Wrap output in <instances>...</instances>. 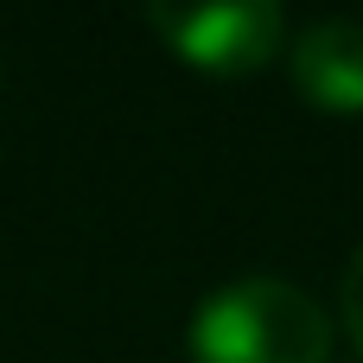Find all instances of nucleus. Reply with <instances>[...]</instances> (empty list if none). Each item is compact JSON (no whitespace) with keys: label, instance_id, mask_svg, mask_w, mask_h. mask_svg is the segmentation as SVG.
Wrapping results in <instances>:
<instances>
[{"label":"nucleus","instance_id":"obj_1","mask_svg":"<svg viewBox=\"0 0 363 363\" xmlns=\"http://www.w3.org/2000/svg\"><path fill=\"white\" fill-rule=\"evenodd\" d=\"M191 363H325L332 357V319L325 306L281 281V274H242L198 300L191 313Z\"/></svg>","mask_w":363,"mask_h":363},{"label":"nucleus","instance_id":"obj_2","mask_svg":"<svg viewBox=\"0 0 363 363\" xmlns=\"http://www.w3.org/2000/svg\"><path fill=\"white\" fill-rule=\"evenodd\" d=\"M147 26L204 70H249L281 51L287 13L274 0H160L147 6Z\"/></svg>","mask_w":363,"mask_h":363},{"label":"nucleus","instance_id":"obj_3","mask_svg":"<svg viewBox=\"0 0 363 363\" xmlns=\"http://www.w3.org/2000/svg\"><path fill=\"white\" fill-rule=\"evenodd\" d=\"M294 83L325 108H363V13L313 19L294 38Z\"/></svg>","mask_w":363,"mask_h":363},{"label":"nucleus","instance_id":"obj_4","mask_svg":"<svg viewBox=\"0 0 363 363\" xmlns=\"http://www.w3.org/2000/svg\"><path fill=\"white\" fill-rule=\"evenodd\" d=\"M338 306H345V332L357 338V351H363V242H357V255L345 262V281H338Z\"/></svg>","mask_w":363,"mask_h":363},{"label":"nucleus","instance_id":"obj_5","mask_svg":"<svg viewBox=\"0 0 363 363\" xmlns=\"http://www.w3.org/2000/svg\"><path fill=\"white\" fill-rule=\"evenodd\" d=\"M0 89H6V57H0Z\"/></svg>","mask_w":363,"mask_h":363}]
</instances>
